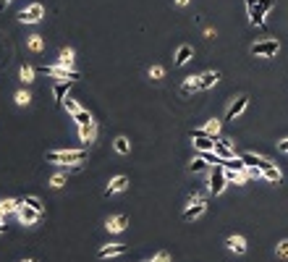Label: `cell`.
Returning a JSON list of instances; mask_svg holds the SVG:
<instances>
[{
	"mask_svg": "<svg viewBox=\"0 0 288 262\" xmlns=\"http://www.w3.org/2000/svg\"><path fill=\"white\" fill-rule=\"evenodd\" d=\"M87 160V149H50L48 163L53 165H76Z\"/></svg>",
	"mask_w": 288,
	"mask_h": 262,
	"instance_id": "1",
	"label": "cell"
},
{
	"mask_svg": "<svg viewBox=\"0 0 288 262\" xmlns=\"http://www.w3.org/2000/svg\"><path fill=\"white\" fill-rule=\"evenodd\" d=\"M275 0H246V8H249V21L254 26H265V16L273 11Z\"/></svg>",
	"mask_w": 288,
	"mask_h": 262,
	"instance_id": "2",
	"label": "cell"
},
{
	"mask_svg": "<svg viewBox=\"0 0 288 262\" xmlns=\"http://www.w3.org/2000/svg\"><path fill=\"white\" fill-rule=\"evenodd\" d=\"M226 186H228V179H226V165H212L210 168V181H207V189H210V194H223L226 192Z\"/></svg>",
	"mask_w": 288,
	"mask_h": 262,
	"instance_id": "3",
	"label": "cell"
},
{
	"mask_svg": "<svg viewBox=\"0 0 288 262\" xmlns=\"http://www.w3.org/2000/svg\"><path fill=\"white\" fill-rule=\"evenodd\" d=\"M37 71L45 73V76L58 79V81H76V79H81V73H79V71L63 68V66H42V68H37Z\"/></svg>",
	"mask_w": 288,
	"mask_h": 262,
	"instance_id": "4",
	"label": "cell"
},
{
	"mask_svg": "<svg viewBox=\"0 0 288 262\" xmlns=\"http://www.w3.org/2000/svg\"><path fill=\"white\" fill-rule=\"evenodd\" d=\"M204 210H207V202H204V196H202V194H191L189 207L183 210V220H186V223L197 220L199 215H204Z\"/></svg>",
	"mask_w": 288,
	"mask_h": 262,
	"instance_id": "5",
	"label": "cell"
},
{
	"mask_svg": "<svg viewBox=\"0 0 288 262\" xmlns=\"http://www.w3.org/2000/svg\"><path fill=\"white\" fill-rule=\"evenodd\" d=\"M278 50H281L278 40H262L252 45V55H257V58H273V55H278Z\"/></svg>",
	"mask_w": 288,
	"mask_h": 262,
	"instance_id": "6",
	"label": "cell"
},
{
	"mask_svg": "<svg viewBox=\"0 0 288 262\" xmlns=\"http://www.w3.org/2000/svg\"><path fill=\"white\" fill-rule=\"evenodd\" d=\"M191 139H194V147H197L199 152H212V149H215V142H218L215 136H207L202 129H194Z\"/></svg>",
	"mask_w": 288,
	"mask_h": 262,
	"instance_id": "7",
	"label": "cell"
},
{
	"mask_svg": "<svg viewBox=\"0 0 288 262\" xmlns=\"http://www.w3.org/2000/svg\"><path fill=\"white\" fill-rule=\"evenodd\" d=\"M16 215H18V220H21L24 226H34V223H37V220L42 218V212H40V210H34L32 204H26L24 199H21V204H18Z\"/></svg>",
	"mask_w": 288,
	"mask_h": 262,
	"instance_id": "8",
	"label": "cell"
},
{
	"mask_svg": "<svg viewBox=\"0 0 288 262\" xmlns=\"http://www.w3.org/2000/svg\"><path fill=\"white\" fill-rule=\"evenodd\" d=\"M42 16H45V8L40 3H34V5L24 8V11L18 13V21L21 24H37V21H42Z\"/></svg>",
	"mask_w": 288,
	"mask_h": 262,
	"instance_id": "9",
	"label": "cell"
},
{
	"mask_svg": "<svg viewBox=\"0 0 288 262\" xmlns=\"http://www.w3.org/2000/svg\"><path fill=\"white\" fill-rule=\"evenodd\" d=\"M241 160L246 163V168H259V171H267L273 163L267 160V157H262V155H257V152H244L241 155Z\"/></svg>",
	"mask_w": 288,
	"mask_h": 262,
	"instance_id": "10",
	"label": "cell"
},
{
	"mask_svg": "<svg viewBox=\"0 0 288 262\" xmlns=\"http://www.w3.org/2000/svg\"><path fill=\"white\" fill-rule=\"evenodd\" d=\"M126 252H128L126 244H108V247H100V249H97V257H100V260H108V257L126 255Z\"/></svg>",
	"mask_w": 288,
	"mask_h": 262,
	"instance_id": "11",
	"label": "cell"
},
{
	"mask_svg": "<svg viewBox=\"0 0 288 262\" xmlns=\"http://www.w3.org/2000/svg\"><path fill=\"white\" fill-rule=\"evenodd\" d=\"M126 226H128V218H126V215H113V218H108V223H105V228H108L110 233L126 231Z\"/></svg>",
	"mask_w": 288,
	"mask_h": 262,
	"instance_id": "12",
	"label": "cell"
},
{
	"mask_svg": "<svg viewBox=\"0 0 288 262\" xmlns=\"http://www.w3.org/2000/svg\"><path fill=\"white\" fill-rule=\"evenodd\" d=\"M126 189H128V179H126V176H115V179L108 184L105 196H113V194H118V192H126Z\"/></svg>",
	"mask_w": 288,
	"mask_h": 262,
	"instance_id": "13",
	"label": "cell"
},
{
	"mask_svg": "<svg viewBox=\"0 0 288 262\" xmlns=\"http://www.w3.org/2000/svg\"><path fill=\"white\" fill-rule=\"evenodd\" d=\"M246 105H249V97H236L233 102H230V108H228V121H233L236 116H241V113H244V110H246Z\"/></svg>",
	"mask_w": 288,
	"mask_h": 262,
	"instance_id": "14",
	"label": "cell"
},
{
	"mask_svg": "<svg viewBox=\"0 0 288 262\" xmlns=\"http://www.w3.org/2000/svg\"><path fill=\"white\" fill-rule=\"evenodd\" d=\"M215 152L223 157V160H230V157H236V149L230 147V142H226V139H218V142H215Z\"/></svg>",
	"mask_w": 288,
	"mask_h": 262,
	"instance_id": "15",
	"label": "cell"
},
{
	"mask_svg": "<svg viewBox=\"0 0 288 262\" xmlns=\"http://www.w3.org/2000/svg\"><path fill=\"white\" fill-rule=\"evenodd\" d=\"M226 247L230 252H236V255H244V252H246V239L244 236H228L226 239Z\"/></svg>",
	"mask_w": 288,
	"mask_h": 262,
	"instance_id": "16",
	"label": "cell"
},
{
	"mask_svg": "<svg viewBox=\"0 0 288 262\" xmlns=\"http://www.w3.org/2000/svg\"><path fill=\"white\" fill-rule=\"evenodd\" d=\"M191 58H194V48L191 45H181L178 53H175V66H186Z\"/></svg>",
	"mask_w": 288,
	"mask_h": 262,
	"instance_id": "17",
	"label": "cell"
},
{
	"mask_svg": "<svg viewBox=\"0 0 288 262\" xmlns=\"http://www.w3.org/2000/svg\"><path fill=\"white\" fill-rule=\"evenodd\" d=\"M95 136H97V126L95 124H87V126H79V139L84 144H89V142H95Z\"/></svg>",
	"mask_w": 288,
	"mask_h": 262,
	"instance_id": "18",
	"label": "cell"
},
{
	"mask_svg": "<svg viewBox=\"0 0 288 262\" xmlns=\"http://www.w3.org/2000/svg\"><path fill=\"white\" fill-rule=\"evenodd\" d=\"M218 81H220V73H218V71H207V73H202V76H199L202 89H210V87H215Z\"/></svg>",
	"mask_w": 288,
	"mask_h": 262,
	"instance_id": "19",
	"label": "cell"
},
{
	"mask_svg": "<svg viewBox=\"0 0 288 262\" xmlns=\"http://www.w3.org/2000/svg\"><path fill=\"white\" fill-rule=\"evenodd\" d=\"M71 84H73V81H58V84H55V89H53L55 100H58V102H63V100H66V97H68V89H71Z\"/></svg>",
	"mask_w": 288,
	"mask_h": 262,
	"instance_id": "20",
	"label": "cell"
},
{
	"mask_svg": "<svg viewBox=\"0 0 288 262\" xmlns=\"http://www.w3.org/2000/svg\"><path fill=\"white\" fill-rule=\"evenodd\" d=\"M262 179H267L270 184H281L283 181V173H281V168H278V165H270L267 171H262Z\"/></svg>",
	"mask_w": 288,
	"mask_h": 262,
	"instance_id": "21",
	"label": "cell"
},
{
	"mask_svg": "<svg viewBox=\"0 0 288 262\" xmlns=\"http://www.w3.org/2000/svg\"><path fill=\"white\" fill-rule=\"evenodd\" d=\"M210 168H212V165L204 160L202 155H199V157H194V160L189 163V171H191V173H204V171H210Z\"/></svg>",
	"mask_w": 288,
	"mask_h": 262,
	"instance_id": "22",
	"label": "cell"
},
{
	"mask_svg": "<svg viewBox=\"0 0 288 262\" xmlns=\"http://www.w3.org/2000/svg\"><path fill=\"white\" fill-rule=\"evenodd\" d=\"M55 66L71 68V66H73V50H71V48H63V50H60V55H58V63H55Z\"/></svg>",
	"mask_w": 288,
	"mask_h": 262,
	"instance_id": "23",
	"label": "cell"
},
{
	"mask_svg": "<svg viewBox=\"0 0 288 262\" xmlns=\"http://www.w3.org/2000/svg\"><path fill=\"white\" fill-rule=\"evenodd\" d=\"M197 89H202V84H199V76H189L186 81L181 84V92H183V95H189V92H197Z\"/></svg>",
	"mask_w": 288,
	"mask_h": 262,
	"instance_id": "24",
	"label": "cell"
},
{
	"mask_svg": "<svg viewBox=\"0 0 288 262\" xmlns=\"http://www.w3.org/2000/svg\"><path fill=\"white\" fill-rule=\"evenodd\" d=\"M21 199H0V215H8V212H16Z\"/></svg>",
	"mask_w": 288,
	"mask_h": 262,
	"instance_id": "25",
	"label": "cell"
},
{
	"mask_svg": "<svg viewBox=\"0 0 288 262\" xmlns=\"http://www.w3.org/2000/svg\"><path fill=\"white\" fill-rule=\"evenodd\" d=\"M73 121H76L79 126L95 124V118H92V113H89V110H84V108H81V110H76V113H73Z\"/></svg>",
	"mask_w": 288,
	"mask_h": 262,
	"instance_id": "26",
	"label": "cell"
},
{
	"mask_svg": "<svg viewBox=\"0 0 288 262\" xmlns=\"http://www.w3.org/2000/svg\"><path fill=\"white\" fill-rule=\"evenodd\" d=\"M202 131H204V134H207V136H215V139H218V134H220V121H218V118L207 121V124L202 126Z\"/></svg>",
	"mask_w": 288,
	"mask_h": 262,
	"instance_id": "27",
	"label": "cell"
},
{
	"mask_svg": "<svg viewBox=\"0 0 288 262\" xmlns=\"http://www.w3.org/2000/svg\"><path fill=\"white\" fill-rule=\"evenodd\" d=\"M26 45H29V50H32V53H42V48H45V40H42L40 34H32L29 40H26Z\"/></svg>",
	"mask_w": 288,
	"mask_h": 262,
	"instance_id": "28",
	"label": "cell"
},
{
	"mask_svg": "<svg viewBox=\"0 0 288 262\" xmlns=\"http://www.w3.org/2000/svg\"><path fill=\"white\" fill-rule=\"evenodd\" d=\"M223 165H226L228 171H246V163L241 160V157H230V160H223Z\"/></svg>",
	"mask_w": 288,
	"mask_h": 262,
	"instance_id": "29",
	"label": "cell"
},
{
	"mask_svg": "<svg viewBox=\"0 0 288 262\" xmlns=\"http://www.w3.org/2000/svg\"><path fill=\"white\" fill-rule=\"evenodd\" d=\"M128 149H131V147H128V139L126 136H118L115 139V152L118 155H128Z\"/></svg>",
	"mask_w": 288,
	"mask_h": 262,
	"instance_id": "30",
	"label": "cell"
},
{
	"mask_svg": "<svg viewBox=\"0 0 288 262\" xmlns=\"http://www.w3.org/2000/svg\"><path fill=\"white\" fill-rule=\"evenodd\" d=\"M13 100H16V105H21V108H24V105H29V102H32V95L21 89V92H16V95H13Z\"/></svg>",
	"mask_w": 288,
	"mask_h": 262,
	"instance_id": "31",
	"label": "cell"
},
{
	"mask_svg": "<svg viewBox=\"0 0 288 262\" xmlns=\"http://www.w3.org/2000/svg\"><path fill=\"white\" fill-rule=\"evenodd\" d=\"M199 155H202V157H204V160H207L210 165H220V163H223V157L215 152V149H212V152H199Z\"/></svg>",
	"mask_w": 288,
	"mask_h": 262,
	"instance_id": "32",
	"label": "cell"
},
{
	"mask_svg": "<svg viewBox=\"0 0 288 262\" xmlns=\"http://www.w3.org/2000/svg\"><path fill=\"white\" fill-rule=\"evenodd\" d=\"M21 81L24 84H32L34 81V68H32V66H21Z\"/></svg>",
	"mask_w": 288,
	"mask_h": 262,
	"instance_id": "33",
	"label": "cell"
},
{
	"mask_svg": "<svg viewBox=\"0 0 288 262\" xmlns=\"http://www.w3.org/2000/svg\"><path fill=\"white\" fill-rule=\"evenodd\" d=\"M26 204H32V207L34 210H40V212H45V204H42V199H40V196H26V199H24Z\"/></svg>",
	"mask_w": 288,
	"mask_h": 262,
	"instance_id": "34",
	"label": "cell"
},
{
	"mask_svg": "<svg viewBox=\"0 0 288 262\" xmlns=\"http://www.w3.org/2000/svg\"><path fill=\"white\" fill-rule=\"evenodd\" d=\"M63 108H66V110H68V113H71V116H73V113H76V110H81V105H79V102H76V100H68V97H66V100H63Z\"/></svg>",
	"mask_w": 288,
	"mask_h": 262,
	"instance_id": "35",
	"label": "cell"
},
{
	"mask_svg": "<svg viewBox=\"0 0 288 262\" xmlns=\"http://www.w3.org/2000/svg\"><path fill=\"white\" fill-rule=\"evenodd\" d=\"M63 184H66V173H58V176H53V179H50V186H53V189H60Z\"/></svg>",
	"mask_w": 288,
	"mask_h": 262,
	"instance_id": "36",
	"label": "cell"
},
{
	"mask_svg": "<svg viewBox=\"0 0 288 262\" xmlns=\"http://www.w3.org/2000/svg\"><path fill=\"white\" fill-rule=\"evenodd\" d=\"M147 262H171V255L168 252H157V255L152 260H147Z\"/></svg>",
	"mask_w": 288,
	"mask_h": 262,
	"instance_id": "37",
	"label": "cell"
},
{
	"mask_svg": "<svg viewBox=\"0 0 288 262\" xmlns=\"http://www.w3.org/2000/svg\"><path fill=\"white\" fill-rule=\"evenodd\" d=\"M278 257L288 260V241H281V244H278Z\"/></svg>",
	"mask_w": 288,
	"mask_h": 262,
	"instance_id": "38",
	"label": "cell"
},
{
	"mask_svg": "<svg viewBox=\"0 0 288 262\" xmlns=\"http://www.w3.org/2000/svg\"><path fill=\"white\" fill-rule=\"evenodd\" d=\"M163 73H165V71L160 68V66H155V68H150V76H155V79H160Z\"/></svg>",
	"mask_w": 288,
	"mask_h": 262,
	"instance_id": "39",
	"label": "cell"
},
{
	"mask_svg": "<svg viewBox=\"0 0 288 262\" xmlns=\"http://www.w3.org/2000/svg\"><path fill=\"white\" fill-rule=\"evenodd\" d=\"M278 149H281V152H288V139H283V142H278Z\"/></svg>",
	"mask_w": 288,
	"mask_h": 262,
	"instance_id": "40",
	"label": "cell"
},
{
	"mask_svg": "<svg viewBox=\"0 0 288 262\" xmlns=\"http://www.w3.org/2000/svg\"><path fill=\"white\" fill-rule=\"evenodd\" d=\"M5 233V220H3V215H0V236Z\"/></svg>",
	"mask_w": 288,
	"mask_h": 262,
	"instance_id": "41",
	"label": "cell"
},
{
	"mask_svg": "<svg viewBox=\"0 0 288 262\" xmlns=\"http://www.w3.org/2000/svg\"><path fill=\"white\" fill-rule=\"evenodd\" d=\"M175 3H178V5H186V3H189V0H175Z\"/></svg>",
	"mask_w": 288,
	"mask_h": 262,
	"instance_id": "42",
	"label": "cell"
},
{
	"mask_svg": "<svg viewBox=\"0 0 288 262\" xmlns=\"http://www.w3.org/2000/svg\"><path fill=\"white\" fill-rule=\"evenodd\" d=\"M8 3H11V0H0V5H3V8H5Z\"/></svg>",
	"mask_w": 288,
	"mask_h": 262,
	"instance_id": "43",
	"label": "cell"
},
{
	"mask_svg": "<svg viewBox=\"0 0 288 262\" xmlns=\"http://www.w3.org/2000/svg\"><path fill=\"white\" fill-rule=\"evenodd\" d=\"M21 262H37V260H34V257H29V260H21Z\"/></svg>",
	"mask_w": 288,
	"mask_h": 262,
	"instance_id": "44",
	"label": "cell"
}]
</instances>
